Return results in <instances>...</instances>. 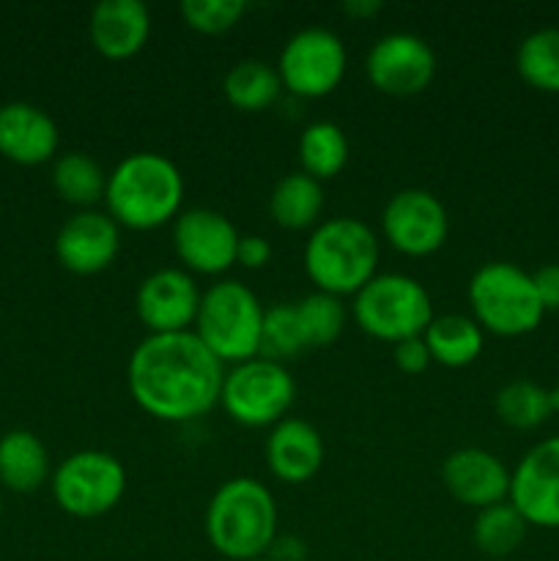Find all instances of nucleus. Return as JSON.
Wrapping results in <instances>:
<instances>
[{"label": "nucleus", "mask_w": 559, "mask_h": 561, "mask_svg": "<svg viewBox=\"0 0 559 561\" xmlns=\"http://www.w3.org/2000/svg\"><path fill=\"white\" fill-rule=\"evenodd\" d=\"M299 162L312 179H332L349 162V137L334 121H312L299 137Z\"/></svg>", "instance_id": "393cba45"}, {"label": "nucleus", "mask_w": 559, "mask_h": 561, "mask_svg": "<svg viewBox=\"0 0 559 561\" xmlns=\"http://www.w3.org/2000/svg\"><path fill=\"white\" fill-rule=\"evenodd\" d=\"M201 296L186 268H157L137 285L135 310L151 334L186 332L197 318Z\"/></svg>", "instance_id": "2eb2a0df"}, {"label": "nucleus", "mask_w": 559, "mask_h": 561, "mask_svg": "<svg viewBox=\"0 0 559 561\" xmlns=\"http://www.w3.org/2000/svg\"><path fill=\"white\" fill-rule=\"evenodd\" d=\"M280 91H283V80L280 71L272 64L258 58L236 60L223 77V93L236 110L244 113H258L266 110L269 104L277 102Z\"/></svg>", "instance_id": "b1692460"}, {"label": "nucleus", "mask_w": 559, "mask_h": 561, "mask_svg": "<svg viewBox=\"0 0 559 561\" xmlns=\"http://www.w3.org/2000/svg\"><path fill=\"white\" fill-rule=\"evenodd\" d=\"M535 290L540 296L543 310H559V263H548V266H540L535 274Z\"/></svg>", "instance_id": "f704fd0d"}, {"label": "nucleus", "mask_w": 559, "mask_h": 561, "mask_svg": "<svg viewBox=\"0 0 559 561\" xmlns=\"http://www.w3.org/2000/svg\"><path fill=\"white\" fill-rule=\"evenodd\" d=\"M0 515H3V504H0Z\"/></svg>", "instance_id": "58836bf2"}, {"label": "nucleus", "mask_w": 559, "mask_h": 561, "mask_svg": "<svg viewBox=\"0 0 559 561\" xmlns=\"http://www.w3.org/2000/svg\"><path fill=\"white\" fill-rule=\"evenodd\" d=\"M518 75L532 88L546 93H559V27L532 31L515 53Z\"/></svg>", "instance_id": "c85d7f7f"}, {"label": "nucleus", "mask_w": 559, "mask_h": 561, "mask_svg": "<svg viewBox=\"0 0 559 561\" xmlns=\"http://www.w3.org/2000/svg\"><path fill=\"white\" fill-rule=\"evenodd\" d=\"M551 400H554V411H559V383L551 389Z\"/></svg>", "instance_id": "4c0bfd02"}, {"label": "nucleus", "mask_w": 559, "mask_h": 561, "mask_svg": "<svg viewBox=\"0 0 559 561\" xmlns=\"http://www.w3.org/2000/svg\"><path fill=\"white\" fill-rule=\"evenodd\" d=\"M266 553L272 557V561H305V542L290 535L274 537L272 548Z\"/></svg>", "instance_id": "c9c22d12"}, {"label": "nucleus", "mask_w": 559, "mask_h": 561, "mask_svg": "<svg viewBox=\"0 0 559 561\" xmlns=\"http://www.w3.org/2000/svg\"><path fill=\"white\" fill-rule=\"evenodd\" d=\"M345 44L334 31L310 25L296 31L280 53V80L296 96H327L345 75Z\"/></svg>", "instance_id": "9d476101"}, {"label": "nucleus", "mask_w": 559, "mask_h": 561, "mask_svg": "<svg viewBox=\"0 0 559 561\" xmlns=\"http://www.w3.org/2000/svg\"><path fill=\"white\" fill-rule=\"evenodd\" d=\"M266 463L277 480L307 482L323 466L321 433L305 420H280L266 438Z\"/></svg>", "instance_id": "aec40b11"}, {"label": "nucleus", "mask_w": 559, "mask_h": 561, "mask_svg": "<svg viewBox=\"0 0 559 561\" xmlns=\"http://www.w3.org/2000/svg\"><path fill=\"white\" fill-rule=\"evenodd\" d=\"M53 186L66 203L91 208L93 203L104 201L107 190V173L102 164L82 151H69L55 159L53 164Z\"/></svg>", "instance_id": "a878e982"}, {"label": "nucleus", "mask_w": 559, "mask_h": 561, "mask_svg": "<svg viewBox=\"0 0 559 561\" xmlns=\"http://www.w3.org/2000/svg\"><path fill=\"white\" fill-rule=\"evenodd\" d=\"M493 409L504 425L515 427V431H532L554 414L551 389L540 387L529 378H515L499 389L493 398Z\"/></svg>", "instance_id": "bb28decb"}, {"label": "nucleus", "mask_w": 559, "mask_h": 561, "mask_svg": "<svg viewBox=\"0 0 559 561\" xmlns=\"http://www.w3.org/2000/svg\"><path fill=\"white\" fill-rule=\"evenodd\" d=\"M126 493V469L104 449H80L53 474V496L75 518H99Z\"/></svg>", "instance_id": "1a4fd4ad"}, {"label": "nucleus", "mask_w": 559, "mask_h": 561, "mask_svg": "<svg viewBox=\"0 0 559 561\" xmlns=\"http://www.w3.org/2000/svg\"><path fill=\"white\" fill-rule=\"evenodd\" d=\"M507 502L529 526L559 529V436L535 444L510 471Z\"/></svg>", "instance_id": "4468645a"}, {"label": "nucleus", "mask_w": 559, "mask_h": 561, "mask_svg": "<svg viewBox=\"0 0 559 561\" xmlns=\"http://www.w3.org/2000/svg\"><path fill=\"white\" fill-rule=\"evenodd\" d=\"M471 318L482 332L499 337H521L540 327L543 310L535 279L529 272L510 261H488L469 279Z\"/></svg>", "instance_id": "39448f33"}, {"label": "nucleus", "mask_w": 559, "mask_h": 561, "mask_svg": "<svg viewBox=\"0 0 559 561\" xmlns=\"http://www.w3.org/2000/svg\"><path fill=\"white\" fill-rule=\"evenodd\" d=\"M294 394L296 383L283 362L252 356L233 365V370H225L219 403L239 425L274 427L290 409Z\"/></svg>", "instance_id": "6e6552de"}, {"label": "nucleus", "mask_w": 559, "mask_h": 561, "mask_svg": "<svg viewBox=\"0 0 559 561\" xmlns=\"http://www.w3.org/2000/svg\"><path fill=\"white\" fill-rule=\"evenodd\" d=\"M442 480L449 496L475 510L507 502L510 471L493 453L480 447H460L442 463Z\"/></svg>", "instance_id": "f3484780"}, {"label": "nucleus", "mask_w": 559, "mask_h": 561, "mask_svg": "<svg viewBox=\"0 0 559 561\" xmlns=\"http://www.w3.org/2000/svg\"><path fill=\"white\" fill-rule=\"evenodd\" d=\"M244 0H181V16L201 33H225L244 16Z\"/></svg>", "instance_id": "2f4dec72"}, {"label": "nucleus", "mask_w": 559, "mask_h": 561, "mask_svg": "<svg viewBox=\"0 0 559 561\" xmlns=\"http://www.w3.org/2000/svg\"><path fill=\"white\" fill-rule=\"evenodd\" d=\"M381 9H384L381 0H345V3H343L345 14L356 16V20H362V16L378 14Z\"/></svg>", "instance_id": "e433bc0d"}, {"label": "nucleus", "mask_w": 559, "mask_h": 561, "mask_svg": "<svg viewBox=\"0 0 559 561\" xmlns=\"http://www.w3.org/2000/svg\"><path fill=\"white\" fill-rule=\"evenodd\" d=\"M323 211V186L305 170L283 175L269 195V214L280 228H316Z\"/></svg>", "instance_id": "412c9836"}, {"label": "nucleus", "mask_w": 559, "mask_h": 561, "mask_svg": "<svg viewBox=\"0 0 559 561\" xmlns=\"http://www.w3.org/2000/svg\"><path fill=\"white\" fill-rule=\"evenodd\" d=\"M121 247V225L107 211L82 208L60 225L55 255L75 274H99L115 261Z\"/></svg>", "instance_id": "dca6fc26"}, {"label": "nucleus", "mask_w": 559, "mask_h": 561, "mask_svg": "<svg viewBox=\"0 0 559 561\" xmlns=\"http://www.w3.org/2000/svg\"><path fill=\"white\" fill-rule=\"evenodd\" d=\"M241 233L223 211L197 206L173 219V247L190 272L223 274L236 263Z\"/></svg>", "instance_id": "ddd939ff"}, {"label": "nucleus", "mask_w": 559, "mask_h": 561, "mask_svg": "<svg viewBox=\"0 0 559 561\" xmlns=\"http://www.w3.org/2000/svg\"><path fill=\"white\" fill-rule=\"evenodd\" d=\"M250 561H266V559H250Z\"/></svg>", "instance_id": "ea45409f"}, {"label": "nucleus", "mask_w": 559, "mask_h": 561, "mask_svg": "<svg viewBox=\"0 0 559 561\" xmlns=\"http://www.w3.org/2000/svg\"><path fill=\"white\" fill-rule=\"evenodd\" d=\"M526 529L529 524L521 518L518 510L510 502H499L477 510V518L471 524V542L486 557H510L524 542Z\"/></svg>", "instance_id": "cd10ccee"}, {"label": "nucleus", "mask_w": 559, "mask_h": 561, "mask_svg": "<svg viewBox=\"0 0 559 561\" xmlns=\"http://www.w3.org/2000/svg\"><path fill=\"white\" fill-rule=\"evenodd\" d=\"M58 124L31 102L0 107V153L16 164L49 162L58 151Z\"/></svg>", "instance_id": "6ab92c4d"}, {"label": "nucleus", "mask_w": 559, "mask_h": 561, "mask_svg": "<svg viewBox=\"0 0 559 561\" xmlns=\"http://www.w3.org/2000/svg\"><path fill=\"white\" fill-rule=\"evenodd\" d=\"M184 201V175L173 159L157 151H135L107 173L104 203L118 225L153 230L179 217Z\"/></svg>", "instance_id": "f03ea898"}, {"label": "nucleus", "mask_w": 559, "mask_h": 561, "mask_svg": "<svg viewBox=\"0 0 559 561\" xmlns=\"http://www.w3.org/2000/svg\"><path fill=\"white\" fill-rule=\"evenodd\" d=\"M392 359L395 365H398L403 373H409V376H420V373H425L433 362L431 351H427L425 340L422 337H409L395 343Z\"/></svg>", "instance_id": "473e14b6"}, {"label": "nucleus", "mask_w": 559, "mask_h": 561, "mask_svg": "<svg viewBox=\"0 0 559 561\" xmlns=\"http://www.w3.org/2000/svg\"><path fill=\"white\" fill-rule=\"evenodd\" d=\"M384 236L406 255H431L444 244L449 230L447 208L433 192L409 186L395 192L381 211Z\"/></svg>", "instance_id": "f8f14e48"}, {"label": "nucleus", "mask_w": 559, "mask_h": 561, "mask_svg": "<svg viewBox=\"0 0 559 561\" xmlns=\"http://www.w3.org/2000/svg\"><path fill=\"white\" fill-rule=\"evenodd\" d=\"M431 359L444 367H466L480 356L482 351V327L471 316L460 312H444L433 316L427 329L422 332Z\"/></svg>", "instance_id": "5701e85b"}, {"label": "nucleus", "mask_w": 559, "mask_h": 561, "mask_svg": "<svg viewBox=\"0 0 559 561\" xmlns=\"http://www.w3.org/2000/svg\"><path fill=\"white\" fill-rule=\"evenodd\" d=\"M49 455L31 431H9L0 438V482L16 493H31L47 482Z\"/></svg>", "instance_id": "4be33fe9"}, {"label": "nucleus", "mask_w": 559, "mask_h": 561, "mask_svg": "<svg viewBox=\"0 0 559 561\" xmlns=\"http://www.w3.org/2000/svg\"><path fill=\"white\" fill-rule=\"evenodd\" d=\"M378 239L356 217L323 219L305 244L307 277L334 296H354L376 277Z\"/></svg>", "instance_id": "20e7f679"}, {"label": "nucleus", "mask_w": 559, "mask_h": 561, "mask_svg": "<svg viewBox=\"0 0 559 561\" xmlns=\"http://www.w3.org/2000/svg\"><path fill=\"white\" fill-rule=\"evenodd\" d=\"M263 305L239 279H219L203 290L195 318V334L217 359H252L261 351Z\"/></svg>", "instance_id": "423d86ee"}, {"label": "nucleus", "mask_w": 559, "mask_h": 561, "mask_svg": "<svg viewBox=\"0 0 559 561\" xmlns=\"http://www.w3.org/2000/svg\"><path fill=\"white\" fill-rule=\"evenodd\" d=\"M351 312L362 332L395 345L400 340L422 337L433 321V299L420 279L389 272L376 274L365 288L356 290Z\"/></svg>", "instance_id": "0eeeda50"}, {"label": "nucleus", "mask_w": 559, "mask_h": 561, "mask_svg": "<svg viewBox=\"0 0 559 561\" xmlns=\"http://www.w3.org/2000/svg\"><path fill=\"white\" fill-rule=\"evenodd\" d=\"M203 526L212 548L225 559H263L277 537V504L263 482L233 477L208 499Z\"/></svg>", "instance_id": "7ed1b4c3"}, {"label": "nucleus", "mask_w": 559, "mask_h": 561, "mask_svg": "<svg viewBox=\"0 0 559 561\" xmlns=\"http://www.w3.org/2000/svg\"><path fill=\"white\" fill-rule=\"evenodd\" d=\"M365 71L381 93L414 96L431 85L433 75H436V53L417 33H384L367 53Z\"/></svg>", "instance_id": "9b49d317"}, {"label": "nucleus", "mask_w": 559, "mask_h": 561, "mask_svg": "<svg viewBox=\"0 0 559 561\" xmlns=\"http://www.w3.org/2000/svg\"><path fill=\"white\" fill-rule=\"evenodd\" d=\"M296 312H299L301 334H305L307 348L332 345L343 334L345 318H349L343 299L334 294H327V290H312L305 299L296 301Z\"/></svg>", "instance_id": "c756f323"}, {"label": "nucleus", "mask_w": 559, "mask_h": 561, "mask_svg": "<svg viewBox=\"0 0 559 561\" xmlns=\"http://www.w3.org/2000/svg\"><path fill=\"white\" fill-rule=\"evenodd\" d=\"M225 362L195 332L148 334L132 351L126 383L146 414L164 422H190L219 403Z\"/></svg>", "instance_id": "f257e3e1"}, {"label": "nucleus", "mask_w": 559, "mask_h": 561, "mask_svg": "<svg viewBox=\"0 0 559 561\" xmlns=\"http://www.w3.org/2000/svg\"><path fill=\"white\" fill-rule=\"evenodd\" d=\"M307 348L305 334H301L299 312L296 305H272L263 310V329H261V351L258 356L283 362L290 356L301 354Z\"/></svg>", "instance_id": "7c9ffc66"}, {"label": "nucleus", "mask_w": 559, "mask_h": 561, "mask_svg": "<svg viewBox=\"0 0 559 561\" xmlns=\"http://www.w3.org/2000/svg\"><path fill=\"white\" fill-rule=\"evenodd\" d=\"M272 261V244L263 236H241L239 250H236V263H241L244 268H263Z\"/></svg>", "instance_id": "72a5a7b5"}, {"label": "nucleus", "mask_w": 559, "mask_h": 561, "mask_svg": "<svg viewBox=\"0 0 559 561\" xmlns=\"http://www.w3.org/2000/svg\"><path fill=\"white\" fill-rule=\"evenodd\" d=\"M88 33L104 58H132L151 36V11L142 0H99L91 11Z\"/></svg>", "instance_id": "a211bd4d"}]
</instances>
